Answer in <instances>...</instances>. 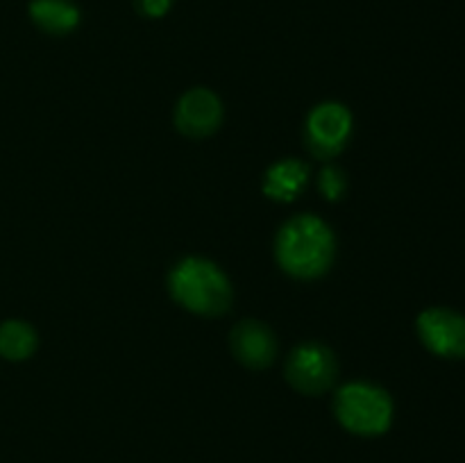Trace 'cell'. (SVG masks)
I'll return each instance as SVG.
<instances>
[{
  "mask_svg": "<svg viewBox=\"0 0 465 463\" xmlns=\"http://www.w3.org/2000/svg\"><path fill=\"white\" fill-rule=\"evenodd\" d=\"M334 411L341 425L359 436L384 434L393 420V402L384 389L368 381H350L336 393Z\"/></svg>",
  "mask_w": 465,
  "mask_h": 463,
  "instance_id": "3957f363",
  "label": "cell"
},
{
  "mask_svg": "<svg viewBox=\"0 0 465 463\" xmlns=\"http://www.w3.org/2000/svg\"><path fill=\"white\" fill-rule=\"evenodd\" d=\"M223 123V104L213 91L191 89L180 98L175 107V125L182 134L191 139H203L213 134Z\"/></svg>",
  "mask_w": 465,
  "mask_h": 463,
  "instance_id": "52a82bcc",
  "label": "cell"
},
{
  "mask_svg": "<svg viewBox=\"0 0 465 463\" xmlns=\"http://www.w3.org/2000/svg\"><path fill=\"white\" fill-rule=\"evenodd\" d=\"M30 16L50 34H68L80 23V9L71 0H35L30 5Z\"/></svg>",
  "mask_w": 465,
  "mask_h": 463,
  "instance_id": "30bf717a",
  "label": "cell"
},
{
  "mask_svg": "<svg viewBox=\"0 0 465 463\" xmlns=\"http://www.w3.org/2000/svg\"><path fill=\"white\" fill-rule=\"evenodd\" d=\"M352 134V113L341 103H322L313 107L304 125V139L318 159H331L345 148Z\"/></svg>",
  "mask_w": 465,
  "mask_h": 463,
  "instance_id": "5b68a950",
  "label": "cell"
},
{
  "mask_svg": "<svg viewBox=\"0 0 465 463\" xmlns=\"http://www.w3.org/2000/svg\"><path fill=\"white\" fill-rule=\"evenodd\" d=\"M36 348V331L23 320H7L0 325V354L12 361H23Z\"/></svg>",
  "mask_w": 465,
  "mask_h": 463,
  "instance_id": "8fae6325",
  "label": "cell"
},
{
  "mask_svg": "<svg viewBox=\"0 0 465 463\" xmlns=\"http://www.w3.org/2000/svg\"><path fill=\"white\" fill-rule=\"evenodd\" d=\"M336 239L331 227L313 213H300L282 225L275 257L282 271L298 280H316L334 263Z\"/></svg>",
  "mask_w": 465,
  "mask_h": 463,
  "instance_id": "6da1fadb",
  "label": "cell"
},
{
  "mask_svg": "<svg viewBox=\"0 0 465 463\" xmlns=\"http://www.w3.org/2000/svg\"><path fill=\"white\" fill-rule=\"evenodd\" d=\"M232 354L239 359L243 366L266 368L271 366L277 354V339L268 325L262 320H241L230 334Z\"/></svg>",
  "mask_w": 465,
  "mask_h": 463,
  "instance_id": "ba28073f",
  "label": "cell"
},
{
  "mask_svg": "<svg viewBox=\"0 0 465 463\" xmlns=\"http://www.w3.org/2000/svg\"><path fill=\"white\" fill-rule=\"evenodd\" d=\"M136 5H139V9L145 16L159 18L173 7V0H136Z\"/></svg>",
  "mask_w": 465,
  "mask_h": 463,
  "instance_id": "4fadbf2b",
  "label": "cell"
},
{
  "mask_svg": "<svg viewBox=\"0 0 465 463\" xmlns=\"http://www.w3.org/2000/svg\"><path fill=\"white\" fill-rule=\"evenodd\" d=\"M173 300L198 316H223L230 309L232 284L225 272L203 257H186L168 275Z\"/></svg>",
  "mask_w": 465,
  "mask_h": 463,
  "instance_id": "7a4b0ae2",
  "label": "cell"
},
{
  "mask_svg": "<svg viewBox=\"0 0 465 463\" xmlns=\"http://www.w3.org/2000/svg\"><path fill=\"white\" fill-rule=\"evenodd\" d=\"M318 189L325 195L327 200H341L345 195V189H348V180H345V172L336 166L322 168V172L318 175Z\"/></svg>",
  "mask_w": 465,
  "mask_h": 463,
  "instance_id": "7c38bea8",
  "label": "cell"
},
{
  "mask_svg": "<svg viewBox=\"0 0 465 463\" xmlns=\"http://www.w3.org/2000/svg\"><path fill=\"white\" fill-rule=\"evenodd\" d=\"M309 168L300 159H282L263 175V193L277 202H291L307 186Z\"/></svg>",
  "mask_w": 465,
  "mask_h": 463,
  "instance_id": "9c48e42d",
  "label": "cell"
},
{
  "mask_svg": "<svg viewBox=\"0 0 465 463\" xmlns=\"http://www.w3.org/2000/svg\"><path fill=\"white\" fill-rule=\"evenodd\" d=\"M420 340L439 357H465V318L450 309H427L418 318Z\"/></svg>",
  "mask_w": 465,
  "mask_h": 463,
  "instance_id": "8992f818",
  "label": "cell"
},
{
  "mask_svg": "<svg viewBox=\"0 0 465 463\" xmlns=\"http://www.w3.org/2000/svg\"><path fill=\"white\" fill-rule=\"evenodd\" d=\"M286 379L304 395H321L334 386L339 377V361L327 345L309 340L300 343L286 359Z\"/></svg>",
  "mask_w": 465,
  "mask_h": 463,
  "instance_id": "277c9868",
  "label": "cell"
}]
</instances>
